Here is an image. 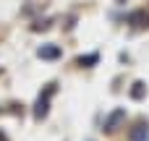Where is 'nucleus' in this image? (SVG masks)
I'll return each mask as SVG.
<instances>
[{"label":"nucleus","mask_w":149,"mask_h":141,"mask_svg":"<svg viewBox=\"0 0 149 141\" xmlns=\"http://www.w3.org/2000/svg\"><path fill=\"white\" fill-rule=\"evenodd\" d=\"M123 118H126V110H123V107H115V110H113V113L105 118V131H107V133H113Z\"/></svg>","instance_id":"nucleus-1"},{"label":"nucleus","mask_w":149,"mask_h":141,"mask_svg":"<svg viewBox=\"0 0 149 141\" xmlns=\"http://www.w3.org/2000/svg\"><path fill=\"white\" fill-rule=\"evenodd\" d=\"M37 55H39L42 60H58V58H60V47H58V44H42V47L37 50Z\"/></svg>","instance_id":"nucleus-2"},{"label":"nucleus","mask_w":149,"mask_h":141,"mask_svg":"<svg viewBox=\"0 0 149 141\" xmlns=\"http://www.w3.org/2000/svg\"><path fill=\"white\" fill-rule=\"evenodd\" d=\"M50 94H52V89H47V94H45V97H39V102H37V107H34V118H37V120H42V118L47 115V102H50Z\"/></svg>","instance_id":"nucleus-3"},{"label":"nucleus","mask_w":149,"mask_h":141,"mask_svg":"<svg viewBox=\"0 0 149 141\" xmlns=\"http://www.w3.org/2000/svg\"><path fill=\"white\" fill-rule=\"evenodd\" d=\"M131 141H147L149 139V126H144V123H139L134 131H131V136H128Z\"/></svg>","instance_id":"nucleus-4"},{"label":"nucleus","mask_w":149,"mask_h":141,"mask_svg":"<svg viewBox=\"0 0 149 141\" xmlns=\"http://www.w3.org/2000/svg\"><path fill=\"white\" fill-rule=\"evenodd\" d=\"M147 97V86L141 84V81H136L134 86H131V99H144Z\"/></svg>","instance_id":"nucleus-5"},{"label":"nucleus","mask_w":149,"mask_h":141,"mask_svg":"<svg viewBox=\"0 0 149 141\" xmlns=\"http://www.w3.org/2000/svg\"><path fill=\"white\" fill-rule=\"evenodd\" d=\"M79 63H81V65H84V63H86V65H89V63H97V55H86V58H81Z\"/></svg>","instance_id":"nucleus-6"}]
</instances>
